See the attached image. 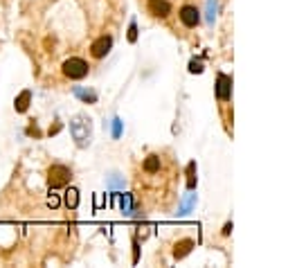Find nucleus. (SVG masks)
Here are the masks:
<instances>
[{
  "mask_svg": "<svg viewBox=\"0 0 288 268\" xmlns=\"http://www.w3.org/2000/svg\"><path fill=\"white\" fill-rule=\"evenodd\" d=\"M146 7H149V14H153L155 18H167L171 14V5L167 0H149Z\"/></svg>",
  "mask_w": 288,
  "mask_h": 268,
  "instance_id": "obj_5",
  "label": "nucleus"
},
{
  "mask_svg": "<svg viewBox=\"0 0 288 268\" xmlns=\"http://www.w3.org/2000/svg\"><path fill=\"white\" fill-rule=\"evenodd\" d=\"M230 90H232V79L228 75H219L216 81V95H219L221 102H228L230 99Z\"/></svg>",
  "mask_w": 288,
  "mask_h": 268,
  "instance_id": "obj_6",
  "label": "nucleus"
},
{
  "mask_svg": "<svg viewBox=\"0 0 288 268\" xmlns=\"http://www.w3.org/2000/svg\"><path fill=\"white\" fill-rule=\"evenodd\" d=\"M48 205H50V208H57V205H59V199H57V196H50Z\"/></svg>",
  "mask_w": 288,
  "mask_h": 268,
  "instance_id": "obj_12",
  "label": "nucleus"
},
{
  "mask_svg": "<svg viewBox=\"0 0 288 268\" xmlns=\"http://www.w3.org/2000/svg\"><path fill=\"white\" fill-rule=\"evenodd\" d=\"M192 248H194V241H192V239H182V241H178L176 248H173V257H176V259H182L185 255H189V252H192Z\"/></svg>",
  "mask_w": 288,
  "mask_h": 268,
  "instance_id": "obj_8",
  "label": "nucleus"
},
{
  "mask_svg": "<svg viewBox=\"0 0 288 268\" xmlns=\"http://www.w3.org/2000/svg\"><path fill=\"white\" fill-rule=\"evenodd\" d=\"M178 16H180L182 25H187V27H196L198 23H201V14H198V9H196V7H192V5L182 7Z\"/></svg>",
  "mask_w": 288,
  "mask_h": 268,
  "instance_id": "obj_4",
  "label": "nucleus"
},
{
  "mask_svg": "<svg viewBox=\"0 0 288 268\" xmlns=\"http://www.w3.org/2000/svg\"><path fill=\"white\" fill-rule=\"evenodd\" d=\"M189 70H192V72H203V65L198 63V61H192V65H189Z\"/></svg>",
  "mask_w": 288,
  "mask_h": 268,
  "instance_id": "obj_11",
  "label": "nucleus"
},
{
  "mask_svg": "<svg viewBox=\"0 0 288 268\" xmlns=\"http://www.w3.org/2000/svg\"><path fill=\"white\" fill-rule=\"evenodd\" d=\"M160 167H162V160H160V156H155V153L146 156L144 158V162H142V169L146 174H158L160 172Z\"/></svg>",
  "mask_w": 288,
  "mask_h": 268,
  "instance_id": "obj_7",
  "label": "nucleus"
},
{
  "mask_svg": "<svg viewBox=\"0 0 288 268\" xmlns=\"http://www.w3.org/2000/svg\"><path fill=\"white\" fill-rule=\"evenodd\" d=\"M29 99H32V92H29V90H23L21 95L16 97V104H14V106H16V111L18 113H25L27 106H29Z\"/></svg>",
  "mask_w": 288,
  "mask_h": 268,
  "instance_id": "obj_9",
  "label": "nucleus"
},
{
  "mask_svg": "<svg viewBox=\"0 0 288 268\" xmlns=\"http://www.w3.org/2000/svg\"><path fill=\"white\" fill-rule=\"evenodd\" d=\"M111 48H113V38L111 36H99L95 43L90 45V54L95 57V59H104V57L111 52Z\"/></svg>",
  "mask_w": 288,
  "mask_h": 268,
  "instance_id": "obj_3",
  "label": "nucleus"
},
{
  "mask_svg": "<svg viewBox=\"0 0 288 268\" xmlns=\"http://www.w3.org/2000/svg\"><path fill=\"white\" fill-rule=\"evenodd\" d=\"M77 203H79V192L77 189H68L65 192V205L68 208H77Z\"/></svg>",
  "mask_w": 288,
  "mask_h": 268,
  "instance_id": "obj_10",
  "label": "nucleus"
},
{
  "mask_svg": "<svg viewBox=\"0 0 288 268\" xmlns=\"http://www.w3.org/2000/svg\"><path fill=\"white\" fill-rule=\"evenodd\" d=\"M61 68H63V75L68 79H84L88 75V63L84 59H79V57H72V59L63 61Z\"/></svg>",
  "mask_w": 288,
  "mask_h": 268,
  "instance_id": "obj_2",
  "label": "nucleus"
},
{
  "mask_svg": "<svg viewBox=\"0 0 288 268\" xmlns=\"http://www.w3.org/2000/svg\"><path fill=\"white\" fill-rule=\"evenodd\" d=\"M72 178V172H70L68 167L63 165H52L48 169V182L52 189H59V187H65Z\"/></svg>",
  "mask_w": 288,
  "mask_h": 268,
  "instance_id": "obj_1",
  "label": "nucleus"
}]
</instances>
